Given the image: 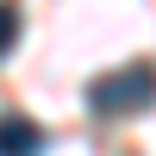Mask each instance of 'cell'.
I'll return each mask as SVG.
<instances>
[{
    "mask_svg": "<svg viewBox=\"0 0 156 156\" xmlns=\"http://www.w3.org/2000/svg\"><path fill=\"white\" fill-rule=\"evenodd\" d=\"M156 100V62H125V69L100 75L94 87H87V106L100 112V119H125V112H144Z\"/></svg>",
    "mask_w": 156,
    "mask_h": 156,
    "instance_id": "1",
    "label": "cell"
},
{
    "mask_svg": "<svg viewBox=\"0 0 156 156\" xmlns=\"http://www.w3.org/2000/svg\"><path fill=\"white\" fill-rule=\"evenodd\" d=\"M12 37H19V6H12V0H0V56L12 50Z\"/></svg>",
    "mask_w": 156,
    "mask_h": 156,
    "instance_id": "3",
    "label": "cell"
},
{
    "mask_svg": "<svg viewBox=\"0 0 156 156\" xmlns=\"http://www.w3.org/2000/svg\"><path fill=\"white\" fill-rule=\"evenodd\" d=\"M0 156H44V125H31L25 112L0 119Z\"/></svg>",
    "mask_w": 156,
    "mask_h": 156,
    "instance_id": "2",
    "label": "cell"
}]
</instances>
